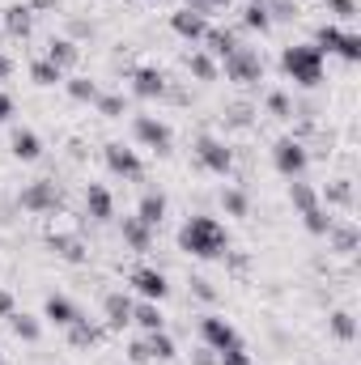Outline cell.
Here are the masks:
<instances>
[{
  "instance_id": "37",
  "label": "cell",
  "mask_w": 361,
  "mask_h": 365,
  "mask_svg": "<svg viewBox=\"0 0 361 365\" xmlns=\"http://www.w3.org/2000/svg\"><path fill=\"white\" fill-rule=\"evenodd\" d=\"M243 30H251V34H268L272 30V17L264 4H247L243 9Z\"/></svg>"
},
{
  "instance_id": "45",
  "label": "cell",
  "mask_w": 361,
  "mask_h": 365,
  "mask_svg": "<svg viewBox=\"0 0 361 365\" xmlns=\"http://www.w3.org/2000/svg\"><path fill=\"white\" fill-rule=\"evenodd\" d=\"M234 0H187V9H200V13H208V9H230Z\"/></svg>"
},
{
  "instance_id": "35",
  "label": "cell",
  "mask_w": 361,
  "mask_h": 365,
  "mask_svg": "<svg viewBox=\"0 0 361 365\" xmlns=\"http://www.w3.org/2000/svg\"><path fill=\"white\" fill-rule=\"evenodd\" d=\"M93 110H98L102 119H123V115H128V98H123V93H98V98H93Z\"/></svg>"
},
{
  "instance_id": "15",
  "label": "cell",
  "mask_w": 361,
  "mask_h": 365,
  "mask_svg": "<svg viewBox=\"0 0 361 365\" xmlns=\"http://www.w3.org/2000/svg\"><path fill=\"white\" fill-rule=\"evenodd\" d=\"M200 43H204V51H208L213 60H225V56H234V51L243 47V38H238L234 26H208Z\"/></svg>"
},
{
  "instance_id": "52",
  "label": "cell",
  "mask_w": 361,
  "mask_h": 365,
  "mask_svg": "<svg viewBox=\"0 0 361 365\" xmlns=\"http://www.w3.org/2000/svg\"><path fill=\"white\" fill-rule=\"evenodd\" d=\"M251 4H268V0H251Z\"/></svg>"
},
{
  "instance_id": "6",
  "label": "cell",
  "mask_w": 361,
  "mask_h": 365,
  "mask_svg": "<svg viewBox=\"0 0 361 365\" xmlns=\"http://www.w3.org/2000/svg\"><path fill=\"white\" fill-rule=\"evenodd\" d=\"M60 204H64V195H60V187L51 179H34L17 191V208H21V212H34V217L60 212Z\"/></svg>"
},
{
  "instance_id": "12",
  "label": "cell",
  "mask_w": 361,
  "mask_h": 365,
  "mask_svg": "<svg viewBox=\"0 0 361 365\" xmlns=\"http://www.w3.org/2000/svg\"><path fill=\"white\" fill-rule=\"evenodd\" d=\"M128 289H132L136 297H145V302H166V293H171L166 272H162V268H149V264H141V268L128 272Z\"/></svg>"
},
{
  "instance_id": "20",
  "label": "cell",
  "mask_w": 361,
  "mask_h": 365,
  "mask_svg": "<svg viewBox=\"0 0 361 365\" xmlns=\"http://www.w3.org/2000/svg\"><path fill=\"white\" fill-rule=\"evenodd\" d=\"M166 208H171V200H166V191H158V187H149L145 195H141V204H136V217L149 225V230H158L162 221H166Z\"/></svg>"
},
{
  "instance_id": "10",
  "label": "cell",
  "mask_w": 361,
  "mask_h": 365,
  "mask_svg": "<svg viewBox=\"0 0 361 365\" xmlns=\"http://www.w3.org/2000/svg\"><path fill=\"white\" fill-rule=\"evenodd\" d=\"M102 162H106V170H111L115 179H123V182H141L145 179V162H141V153L128 149V145H119V140L102 145Z\"/></svg>"
},
{
  "instance_id": "7",
  "label": "cell",
  "mask_w": 361,
  "mask_h": 365,
  "mask_svg": "<svg viewBox=\"0 0 361 365\" xmlns=\"http://www.w3.org/2000/svg\"><path fill=\"white\" fill-rule=\"evenodd\" d=\"M272 166H276L285 179H306V170H310V149H306V140L280 136V140L272 145Z\"/></svg>"
},
{
  "instance_id": "29",
  "label": "cell",
  "mask_w": 361,
  "mask_h": 365,
  "mask_svg": "<svg viewBox=\"0 0 361 365\" xmlns=\"http://www.w3.org/2000/svg\"><path fill=\"white\" fill-rule=\"evenodd\" d=\"M9 331H13L17 340H26V344H39L43 323H39L34 314H26V310H13V314H9Z\"/></svg>"
},
{
  "instance_id": "41",
  "label": "cell",
  "mask_w": 361,
  "mask_h": 365,
  "mask_svg": "<svg viewBox=\"0 0 361 365\" xmlns=\"http://www.w3.org/2000/svg\"><path fill=\"white\" fill-rule=\"evenodd\" d=\"M264 9H268L272 26H276V21H298V4H293V0H268Z\"/></svg>"
},
{
  "instance_id": "43",
  "label": "cell",
  "mask_w": 361,
  "mask_h": 365,
  "mask_svg": "<svg viewBox=\"0 0 361 365\" xmlns=\"http://www.w3.org/2000/svg\"><path fill=\"white\" fill-rule=\"evenodd\" d=\"M217 365H255V361H251L247 344H238V349H225V353H217Z\"/></svg>"
},
{
  "instance_id": "50",
  "label": "cell",
  "mask_w": 361,
  "mask_h": 365,
  "mask_svg": "<svg viewBox=\"0 0 361 365\" xmlns=\"http://www.w3.org/2000/svg\"><path fill=\"white\" fill-rule=\"evenodd\" d=\"M13 212H17V204H0V225H9V221H13Z\"/></svg>"
},
{
  "instance_id": "2",
  "label": "cell",
  "mask_w": 361,
  "mask_h": 365,
  "mask_svg": "<svg viewBox=\"0 0 361 365\" xmlns=\"http://www.w3.org/2000/svg\"><path fill=\"white\" fill-rule=\"evenodd\" d=\"M280 73H285L293 86L315 90V86L323 81V51H319L315 43H289V47L280 51Z\"/></svg>"
},
{
  "instance_id": "17",
  "label": "cell",
  "mask_w": 361,
  "mask_h": 365,
  "mask_svg": "<svg viewBox=\"0 0 361 365\" xmlns=\"http://www.w3.org/2000/svg\"><path fill=\"white\" fill-rule=\"evenodd\" d=\"M47 247H51V255L64 259V264H86V259H90V247H86L77 234H47Z\"/></svg>"
},
{
  "instance_id": "31",
  "label": "cell",
  "mask_w": 361,
  "mask_h": 365,
  "mask_svg": "<svg viewBox=\"0 0 361 365\" xmlns=\"http://www.w3.org/2000/svg\"><path fill=\"white\" fill-rule=\"evenodd\" d=\"M64 77H68V73H64V68H56L47 56L30 64V81H34V86H43V90H51V86H64Z\"/></svg>"
},
{
  "instance_id": "53",
  "label": "cell",
  "mask_w": 361,
  "mask_h": 365,
  "mask_svg": "<svg viewBox=\"0 0 361 365\" xmlns=\"http://www.w3.org/2000/svg\"><path fill=\"white\" fill-rule=\"evenodd\" d=\"M0 365H4V357H0Z\"/></svg>"
},
{
  "instance_id": "42",
  "label": "cell",
  "mask_w": 361,
  "mask_h": 365,
  "mask_svg": "<svg viewBox=\"0 0 361 365\" xmlns=\"http://www.w3.org/2000/svg\"><path fill=\"white\" fill-rule=\"evenodd\" d=\"M327 13L336 21H353L357 17V0H327Z\"/></svg>"
},
{
  "instance_id": "24",
  "label": "cell",
  "mask_w": 361,
  "mask_h": 365,
  "mask_svg": "<svg viewBox=\"0 0 361 365\" xmlns=\"http://www.w3.org/2000/svg\"><path fill=\"white\" fill-rule=\"evenodd\" d=\"M9 149H13L17 162H39V158H43V140H39V132H30V128H13Z\"/></svg>"
},
{
  "instance_id": "19",
  "label": "cell",
  "mask_w": 361,
  "mask_h": 365,
  "mask_svg": "<svg viewBox=\"0 0 361 365\" xmlns=\"http://www.w3.org/2000/svg\"><path fill=\"white\" fill-rule=\"evenodd\" d=\"M64 331H68V344H73V349H81V353H90V349H98V344L106 340V327H102V323H93V319H86V314H81L73 327H64Z\"/></svg>"
},
{
  "instance_id": "33",
  "label": "cell",
  "mask_w": 361,
  "mask_h": 365,
  "mask_svg": "<svg viewBox=\"0 0 361 365\" xmlns=\"http://www.w3.org/2000/svg\"><path fill=\"white\" fill-rule=\"evenodd\" d=\"M187 73H191L195 81H217L221 68H217V60H213L208 51H191V56H187Z\"/></svg>"
},
{
  "instance_id": "49",
  "label": "cell",
  "mask_w": 361,
  "mask_h": 365,
  "mask_svg": "<svg viewBox=\"0 0 361 365\" xmlns=\"http://www.w3.org/2000/svg\"><path fill=\"white\" fill-rule=\"evenodd\" d=\"M9 115H13V98H9V93H0V123H4Z\"/></svg>"
},
{
  "instance_id": "32",
  "label": "cell",
  "mask_w": 361,
  "mask_h": 365,
  "mask_svg": "<svg viewBox=\"0 0 361 365\" xmlns=\"http://www.w3.org/2000/svg\"><path fill=\"white\" fill-rule=\"evenodd\" d=\"M289 204H293L298 212H310V208H319V191L306 179H289Z\"/></svg>"
},
{
  "instance_id": "46",
  "label": "cell",
  "mask_w": 361,
  "mask_h": 365,
  "mask_svg": "<svg viewBox=\"0 0 361 365\" xmlns=\"http://www.w3.org/2000/svg\"><path fill=\"white\" fill-rule=\"evenodd\" d=\"M13 310H17V302H13V293H9V289H0V319H9Z\"/></svg>"
},
{
  "instance_id": "21",
  "label": "cell",
  "mask_w": 361,
  "mask_h": 365,
  "mask_svg": "<svg viewBox=\"0 0 361 365\" xmlns=\"http://www.w3.org/2000/svg\"><path fill=\"white\" fill-rule=\"evenodd\" d=\"M323 238L332 242V251H336V255H353V251L361 247V230L353 225V221H340V217L332 221V230H327Z\"/></svg>"
},
{
  "instance_id": "39",
  "label": "cell",
  "mask_w": 361,
  "mask_h": 365,
  "mask_svg": "<svg viewBox=\"0 0 361 365\" xmlns=\"http://www.w3.org/2000/svg\"><path fill=\"white\" fill-rule=\"evenodd\" d=\"M64 93H68V98H73V102H93V98H98V86H93L90 77H64Z\"/></svg>"
},
{
  "instance_id": "9",
  "label": "cell",
  "mask_w": 361,
  "mask_h": 365,
  "mask_svg": "<svg viewBox=\"0 0 361 365\" xmlns=\"http://www.w3.org/2000/svg\"><path fill=\"white\" fill-rule=\"evenodd\" d=\"M191 149H195V162H200V166H204L208 175H221V179H225V175L234 170V149H230L225 140H217V136L200 132Z\"/></svg>"
},
{
  "instance_id": "4",
  "label": "cell",
  "mask_w": 361,
  "mask_h": 365,
  "mask_svg": "<svg viewBox=\"0 0 361 365\" xmlns=\"http://www.w3.org/2000/svg\"><path fill=\"white\" fill-rule=\"evenodd\" d=\"M175 340H171V331L162 327V331H141V340H132L128 344V361L132 365H153V361H175Z\"/></svg>"
},
{
  "instance_id": "44",
  "label": "cell",
  "mask_w": 361,
  "mask_h": 365,
  "mask_svg": "<svg viewBox=\"0 0 361 365\" xmlns=\"http://www.w3.org/2000/svg\"><path fill=\"white\" fill-rule=\"evenodd\" d=\"M187 284H191V297H200V302H217V289H213V280H204V276H191Z\"/></svg>"
},
{
  "instance_id": "48",
  "label": "cell",
  "mask_w": 361,
  "mask_h": 365,
  "mask_svg": "<svg viewBox=\"0 0 361 365\" xmlns=\"http://www.w3.org/2000/svg\"><path fill=\"white\" fill-rule=\"evenodd\" d=\"M9 77H13V56L0 51V81H9Z\"/></svg>"
},
{
  "instance_id": "11",
  "label": "cell",
  "mask_w": 361,
  "mask_h": 365,
  "mask_svg": "<svg viewBox=\"0 0 361 365\" xmlns=\"http://www.w3.org/2000/svg\"><path fill=\"white\" fill-rule=\"evenodd\" d=\"M200 340H204V349H213V353H225V349H238V344H243V336L234 331V323L221 319V314H204V319H200Z\"/></svg>"
},
{
  "instance_id": "18",
  "label": "cell",
  "mask_w": 361,
  "mask_h": 365,
  "mask_svg": "<svg viewBox=\"0 0 361 365\" xmlns=\"http://www.w3.org/2000/svg\"><path fill=\"white\" fill-rule=\"evenodd\" d=\"M43 319L56 323V327H73V323L81 319V306H77L73 297H64V293H51V297L43 302Z\"/></svg>"
},
{
  "instance_id": "5",
  "label": "cell",
  "mask_w": 361,
  "mask_h": 365,
  "mask_svg": "<svg viewBox=\"0 0 361 365\" xmlns=\"http://www.w3.org/2000/svg\"><path fill=\"white\" fill-rule=\"evenodd\" d=\"M132 136H136V145H141V149H149V153H158V158H166V153H171V145H175L171 123H166V119H158V115H132Z\"/></svg>"
},
{
  "instance_id": "36",
  "label": "cell",
  "mask_w": 361,
  "mask_h": 365,
  "mask_svg": "<svg viewBox=\"0 0 361 365\" xmlns=\"http://www.w3.org/2000/svg\"><path fill=\"white\" fill-rule=\"evenodd\" d=\"M221 208H225L230 217H247V212H251V195H247L243 187H225V191H221Z\"/></svg>"
},
{
  "instance_id": "26",
  "label": "cell",
  "mask_w": 361,
  "mask_h": 365,
  "mask_svg": "<svg viewBox=\"0 0 361 365\" xmlns=\"http://www.w3.org/2000/svg\"><path fill=\"white\" fill-rule=\"evenodd\" d=\"M132 323L141 327V331H162L166 327V319H162V302H132Z\"/></svg>"
},
{
  "instance_id": "38",
  "label": "cell",
  "mask_w": 361,
  "mask_h": 365,
  "mask_svg": "<svg viewBox=\"0 0 361 365\" xmlns=\"http://www.w3.org/2000/svg\"><path fill=\"white\" fill-rule=\"evenodd\" d=\"M332 221H336V217H332L323 204H319V208H310V212H302V225H306V234H315V238H323V234L332 230Z\"/></svg>"
},
{
  "instance_id": "34",
  "label": "cell",
  "mask_w": 361,
  "mask_h": 365,
  "mask_svg": "<svg viewBox=\"0 0 361 365\" xmlns=\"http://www.w3.org/2000/svg\"><path fill=\"white\" fill-rule=\"evenodd\" d=\"M221 119H225V128L247 132V128L255 123V106H251V102H234V106H225V110H221Z\"/></svg>"
},
{
  "instance_id": "28",
  "label": "cell",
  "mask_w": 361,
  "mask_h": 365,
  "mask_svg": "<svg viewBox=\"0 0 361 365\" xmlns=\"http://www.w3.org/2000/svg\"><path fill=\"white\" fill-rule=\"evenodd\" d=\"M47 60H51L56 68H64V73H68V68L81 60V47H77L73 38H64V34H60V38H51V43H47Z\"/></svg>"
},
{
  "instance_id": "1",
  "label": "cell",
  "mask_w": 361,
  "mask_h": 365,
  "mask_svg": "<svg viewBox=\"0 0 361 365\" xmlns=\"http://www.w3.org/2000/svg\"><path fill=\"white\" fill-rule=\"evenodd\" d=\"M179 251L191 259H221L230 251V230L208 217V212H195L179 225Z\"/></svg>"
},
{
  "instance_id": "3",
  "label": "cell",
  "mask_w": 361,
  "mask_h": 365,
  "mask_svg": "<svg viewBox=\"0 0 361 365\" xmlns=\"http://www.w3.org/2000/svg\"><path fill=\"white\" fill-rule=\"evenodd\" d=\"M315 47H319L323 56H340V60H349V64L361 60V34L336 26V21H323V26L315 30Z\"/></svg>"
},
{
  "instance_id": "8",
  "label": "cell",
  "mask_w": 361,
  "mask_h": 365,
  "mask_svg": "<svg viewBox=\"0 0 361 365\" xmlns=\"http://www.w3.org/2000/svg\"><path fill=\"white\" fill-rule=\"evenodd\" d=\"M221 64H225V77H230L234 86H260V81H264V56H260L255 47H247V43H243L234 56H225Z\"/></svg>"
},
{
  "instance_id": "14",
  "label": "cell",
  "mask_w": 361,
  "mask_h": 365,
  "mask_svg": "<svg viewBox=\"0 0 361 365\" xmlns=\"http://www.w3.org/2000/svg\"><path fill=\"white\" fill-rule=\"evenodd\" d=\"M128 323H132V297H128L123 289L106 293V297H102V327H106V331H123Z\"/></svg>"
},
{
  "instance_id": "16",
  "label": "cell",
  "mask_w": 361,
  "mask_h": 365,
  "mask_svg": "<svg viewBox=\"0 0 361 365\" xmlns=\"http://www.w3.org/2000/svg\"><path fill=\"white\" fill-rule=\"evenodd\" d=\"M171 30L187 38V43H200L204 38V30H208V17L200 13V9H175L171 13Z\"/></svg>"
},
{
  "instance_id": "23",
  "label": "cell",
  "mask_w": 361,
  "mask_h": 365,
  "mask_svg": "<svg viewBox=\"0 0 361 365\" xmlns=\"http://www.w3.org/2000/svg\"><path fill=\"white\" fill-rule=\"evenodd\" d=\"M0 21H4V30H9L13 38H30V34H34V9H30V4H9V9L0 13Z\"/></svg>"
},
{
  "instance_id": "51",
  "label": "cell",
  "mask_w": 361,
  "mask_h": 365,
  "mask_svg": "<svg viewBox=\"0 0 361 365\" xmlns=\"http://www.w3.org/2000/svg\"><path fill=\"white\" fill-rule=\"evenodd\" d=\"M60 0H30V9H56Z\"/></svg>"
},
{
  "instance_id": "22",
  "label": "cell",
  "mask_w": 361,
  "mask_h": 365,
  "mask_svg": "<svg viewBox=\"0 0 361 365\" xmlns=\"http://www.w3.org/2000/svg\"><path fill=\"white\" fill-rule=\"evenodd\" d=\"M119 234H123V247H128V251H141V255H145V251L153 247V230H149L136 212L119 221Z\"/></svg>"
},
{
  "instance_id": "40",
  "label": "cell",
  "mask_w": 361,
  "mask_h": 365,
  "mask_svg": "<svg viewBox=\"0 0 361 365\" xmlns=\"http://www.w3.org/2000/svg\"><path fill=\"white\" fill-rule=\"evenodd\" d=\"M264 106H268V115H276V119H293V98L285 90H272L264 98Z\"/></svg>"
},
{
  "instance_id": "47",
  "label": "cell",
  "mask_w": 361,
  "mask_h": 365,
  "mask_svg": "<svg viewBox=\"0 0 361 365\" xmlns=\"http://www.w3.org/2000/svg\"><path fill=\"white\" fill-rule=\"evenodd\" d=\"M191 361H195V365H217V353H213V349H195V353H191Z\"/></svg>"
},
{
  "instance_id": "30",
  "label": "cell",
  "mask_w": 361,
  "mask_h": 365,
  "mask_svg": "<svg viewBox=\"0 0 361 365\" xmlns=\"http://www.w3.org/2000/svg\"><path fill=\"white\" fill-rule=\"evenodd\" d=\"M327 331H332L340 344H353V340H357V319H353V310H332V314H327Z\"/></svg>"
},
{
  "instance_id": "25",
  "label": "cell",
  "mask_w": 361,
  "mask_h": 365,
  "mask_svg": "<svg viewBox=\"0 0 361 365\" xmlns=\"http://www.w3.org/2000/svg\"><path fill=\"white\" fill-rule=\"evenodd\" d=\"M86 217H93V221H111L115 217V195L102 182H90L86 187Z\"/></svg>"
},
{
  "instance_id": "13",
  "label": "cell",
  "mask_w": 361,
  "mask_h": 365,
  "mask_svg": "<svg viewBox=\"0 0 361 365\" xmlns=\"http://www.w3.org/2000/svg\"><path fill=\"white\" fill-rule=\"evenodd\" d=\"M166 90H171V81H166L162 68H153V64L132 68V93H136L141 102H158V98H166Z\"/></svg>"
},
{
  "instance_id": "27",
  "label": "cell",
  "mask_w": 361,
  "mask_h": 365,
  "mask_svg": "<svg viewBox=\"0 0 361 365\" xmlns=\"http://www.w3.org/2000/svg\"><path fill=\"white\" fill-rule=\"evenodd\" d=\"M353 200H357L353 179H336L319 191V204H327V208H353Z\"/></svg>"
}]
</instances>
